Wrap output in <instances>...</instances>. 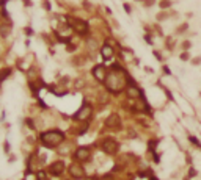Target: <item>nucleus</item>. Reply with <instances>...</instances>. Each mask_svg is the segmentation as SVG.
<instances>
[{"instance_id": "f257e3e1", "label": "nucleus", "mask_w": 201, "mask_h": 180, "mask_svg": "<svg viewBox=\"0 0 201 180\" xmlns=\"http://www.w3.org/2000/svg\"><path fill=\"white\" fill-rule=\"evenodd\" d=\"M134 80L129 77L127 71L123 67L121 63L115 61L109 66V72H107V77H105V82H104V86L109 92L112 94H119V92H124L127 89V86L132 83Z\"/></svg>"}, {"instance_id": "f03ea898", "label": "nucleus", "mask_w": 201, "mask_h": 180, "mask_svg": "<svg viewBox=\"0 0 201 180\" xmlns=\"http://www.w3.org/2000/svg\"><path fill=\"white\" fill-rule=\"evenodd\" d=\"M65 22L71 27V30H74L75 33H77L79 36H82V38L88 36L90 32H91L90 24H88L85 19L77 17V16H74V14H66V16H65Z\"/></svg>"}, {"instance_id": "7ed1b4c3", "label": "nucleus", "mask_w": 201, "mask_h": 180, "mask_svg": "<svg viewBox=\"0 0 201 180\" xmlns=\"http://www.w3.org/2000/svg\"><path fill=\"white\" fill-rule=\"evenodd\" d=\"M41 143L46 147H57L58 144H61L65 141V133L61 130H47L41 133Z\"/></svg>"}, {"instance_id": "20e7f679", "label": "nucleus", "mask_w": 201, "mask_h": 180, "mask_svg": "<svg viewBox=\"0 0 201 180\" xmlns=\"http://www.w3.org/2000/svg\"><path fill=\"white\" fill-rule=\"evenodd\" d=\"M93 116V105L90 102H83L82 107L79 108L77 113H74L72 119H77V121H82V122H88Z\"/></svg>"}, {"instance_id": "39448f33", "label": "nucleus", "mask_w": 201, "mask_h": 180, "mask_svg": "<svg viewBox=\"0 0 201 180\" xmlns=\"http://www.w3.org/2000/svg\"><path fill=\"white\" fill-rule=\"evenodd\" d=\"M107 72H109V67L102 63H97L91 67V75L94 77V80L99 82V83H104L105 82V77H107Z\"/></svg>"}, {"instance_id": "423d86ee", "label": "nucleus", "mask_w": 201, "mask_h": 180, "mask_svg": "<svg viewBox=\"0 0 201 180\" xmlns=\"http://www.w3.org/2000/svg\"><path fill=\"white\" fill-rule=\"evenodd\" d=\"M100 149H102L107 155H115V153L118 152V149H119V144L113 138H105L102 141V144H100Z\"/></svg>"}, {"instance_id": "0eeeda50", "label": "nucleus", "mask_w": 201, "mask_h": 180, "mask_svg": "<svg viewBox=\"0 0 201 180\" xmlns=\"http://www.w3.org/2000/svg\"><path fill=\"white\" fill-rule=\"evenodd\" d=\"M124 92H126V96H127L129 99H132V100H141L143 99V91L135 85V82H132Z\"/></svg>"}, {"instance_id": "6e6552de", "label": "nucleus", "mask_w": 201, "mask_h": 180, "mask_svg": "<svg viewBox=\"0 0 201 180\" xmlns=\"http://www.w3.org/2000/svg\"><path fill=\"white\" fill-rule=\"evenodd\" d=\"M99 52H100V57H102L104 61H110L115 57V49H113V45L110 42H104L102 45H100Z\"/></svg>"}, {"instance_id": "1a4fd4ad", "label": "nucleus", "mask_w": 201, "mask_h": 180, "mask_svg": "<svg viewBox=\"0 0 201 180\" xmlns=\"http://www.w3.org/2000/svg\"><path fill=\"white\" fill-rule=\"evenodd\" d=\"M69 175H71V178H75V180L85 178V169L77 163H72V165H69Z\"/></svg>"}, {"instance_id": "9d476101", "label": "nucleus", "mask_w": 201, "mask_h": 180, "mask_svg": "<svg viewBox=\"0 0 201 180\" xmlns=\"http://www.w3.org/2000/svg\"><path fill=\"white\" fill-rule=\"evenodd\" d=\"M105 128H110V130H118V128L121 127V118L116 114V113H113V114H110L107 119H105Z\"/></svg>"}, {"instance_id": "9b49d317", "label": "nucleus", "mask_w": 201, "mask_h": 180, "mask_svg": "<svg viewBox=\"0 0 201 180\" xmlns=\"http://www.w3.org/2000/svg\"><path fill=\"white\" fill-rule=\"evenodd\" d=\"M74 157H75V160H77V161H80V163H85V161H88V160L91 158L90 149H88V147H79L77 150H75Z\"/></svg>"}, {"instance_id": "f8f14e48", "label": "nucleus", "mask_w": 201, "mask_h": 180, "mask_svg": "<svg viewBox=\"0 0 201 180\" xmlns=\"http://www.w3.org/2000/svg\"><path fill=\"white\" fill-rule=\"evenodd\" d=\"M63 171H65V163L63 161H54L49 166V172L52 175H61Z\"/></svg>"}, {"instance_id": "ddd939ff", "label": "nucleus", "mask_w": 201, "mask_h": 180, "mask_svg": "<svg viewBox=\"0 0 201 180\" xmlns=\"http://www.w3.org/2000/svg\"><path fill=\"white\" fill-rule=\"evenodd\" d=\"M189 28H190L189 22H187V20H184V22H181V24L176 25V28H174V35H176V36L187 35V33H189Z\"/></svg>"}, {"instance_id": "4468645a", "label": "nucleus", "mask_w": 201, "mask_h": 180, "mask_svg": "<svg viewBox=\"0 0 201 180\" xmlns=\"http://www.w3.org/2000/svg\"><path fill=\"white\" fill-rule=\"evenodd\" d=\"M163 39H165V41H163V45H165L167 50H173V49L176 47V44H178V41H176L173 36H165Z\"/></svg>"}, {"instance_id": "2eb2a0df", "label": "nucleus", "mask_w": 201, "mask_h": 180, "mask_svg": "<svg viewBox=\"0 0 201 180\" xmlns=\"http://www.w3.org/2000/svg\"><path fill=\"white\" fill-rule=\"evenodd\" d=\"M173 5H174L173 0H159V2H157L159 10H171Z\"/></svg>"}, {"instance_id": "dca6fc26", "label": "nucleus", "mask_w": 201, "mask_h": 180, "mask_svg": "<svg viewBox=\"0 0 201 180\" xmlns=\"http://www.w3.org/2000/svg\"><path fill=\"white\" fill-rule=\"evenodd\" d=\"M11 72H13V69H11L10 66H7V67H2V69H0V83H2L3 80H7L8 77L11 75Z\"/></svg>"}, {"instance_id": "f3484780", "label": "nucleus", "mask_w": 201, "mask_h": 180, "mask_svg": "<svg viewBox=\"0 0 201 180\" xmlns=\"http://www.w3.org/2000/svg\"><path fill=\"white\" fill-rule=\"evenodd\" d=\"M179 47H181V52H182V50H190L192 49V41L185 38V39H182L179 42Z\"/></svg>"}, {"instance_id": "a211bd4d", "label": "nucleus", "mask_w": 201, "mask_h": 180, "mask_svg": "<svg viewBox=\"0 0 201 180\" xmlns=\"http://www.w3.org/2000/svg\"><path fill=\"white\" fill-rule=\"evenodd\" d=\"M153 28H154V35H157L159 38H165V35H163V32H162V25H160L159 22H156V24L153 25Z\"/></svg>"}, {"instance_id": "6ab92c4d", "label": "nucleus", "mask_w": 201, "mask_h": 180, "mask_svg": "<svg viewBox=\"0 0 201 180\" xmlns=\"http://www.w3.org/2000/svg\"><path fill=\"white\" fill-rule=\"evenodd\" d=\"M179 60H181V61H190V60H192L190 50H182V52L179 54Z\"/></svg>"}, {"instance_id": "aec40b11", "label": "nucleus", "mask_w": 201, "mask_h": 180, "mask_svg": "<svg viewBox=\"0 0 201 180\" xmlns=\"http://www.w3.org/2000/svg\"><path fill=\"white\" fill-rule=\"evenodd\" d=\"M157 2H159V0H145V2L141 3V6L146 8V10H149V8H153L154 5H157Z\"/></svg>"}, {"instance_id": "412c9836", "label": "nucleus", "mask_w": 201, "mask_h": 180, "mask_svg": "<svg viewBox=\"0 0 201 180\" xmlns=\"http://www.w3.org/2000/svg\"><path fill=\"white\" fill-rule=\"evenodd\" d=\"M41 6H42V10H46L47 13L52 11V3H50V0H41Z\"/></svg>"}, {"instance_id": "4be33fe9", "label": "nucleus", "mask_w": 201, "mask_h": 180, "mask_svg": "<svg viewBox=\"0 0 201 180\" xmlns=\"http://www.w3.org/2000/svg\"><path fill=\"white\" fill-rule=\"evenodd\" d=\"M153 36H154V35H149V33H145V35H143V39H145V42H146L148 45H154Z\"/></svg>"}, {"instance_id": "5701e85b", "label": "nucleus", "mask_w": 201, "mask_h": 180, "mask_svg": "<svg viewBox=\"0 0 201 180\" xmlns=\"http://www.w3.org/2000/svg\"><path fill=\"white\" fill-rule=\"evenodd\" d=\"M24 35L27 38H32V36H35V30L32 27H24Z\"/></svg>"}, {"instance_id": "b1692460", "label": "nucleus", "mask_w": 201, "mask_h": 180, "mask_svg": "<svg viewBox=\"0 0 201 180\" xmlns=\"http://www.w3.org/2000/svg\"><path fill=\"white\" fill-rule=\"evenodd\" d=\"M123 8H124L126 14H129V16H131V14H132V11H134V10H132V5H131L129 2H124V3H123Z\"/></svg>"}, {"instance_id": "393cba45", "label": "nucleus", "mask_w": 201, "mask_h": 180, "mask_svg": "<svg viewBox=\"0 0 201 180\" xmlns=\"http://www.w3.org/2000/svg\"><path fill=\"white\" fill-rule=\"evenodd\" d=\"M75 50H77V44L75 42H71V44L66 45V52L68 54H72V52H75Z\"/></svg>"}, {"instance_id": "a878e982", "label": "nucleus", "mask_w": 201, "mask_h": 180, "mask_svg": "<svg viewBox=\"0 0 201 180\" xmlns=\"http://www.w3.org/2000/svg\"><path fill=\"white\" fill-rule=\"evenodd\" d=\"M153 57L157 60V61H163V57H162V52L160 50H157V49H154L153 50Z\"/></svg>"}, {"instance_id": "bb28decb", "label": "nucleus", "mask_w": 201, "mask_h": 180, "mask_svg": "<svg viewBox=\"0 0 201 180\" xmlns=\"http://www.w3.org/2000/svg\"><path fill=\"white\" fill-rule=\"evenodd\" d=\"M190 63H192L193 66H201V55H198V57L192 58V60H190Z\"/></svg>"}, {"instance_id": "cd10ccee", "label": "nucleus", "mask_w": 201, "mask_h": 180, "mask_svg": "<svg viewBox=\"0 0 201 180\" xmlns=\"http://www.w3.org/2000/svg\"><path fill=\"white\" fill-rule=\"evenodd\" d=\"M36 180H49V178H47V175H46V172H42V171H39V172L36 174Z\"/></svg>"}, {"instance_id": "c85d7f7f", "label": "nucleus", "mask_w": 201, "mask_h": 180, "mask_svg": "<svg viewBox=\"0 0 201 180\" xmlns=\"http://www.w3.org/2000/svg\"><path fill=\"white\" fill-rule=\"evenodd\" d=\"M162 69H163V74H165V75H171V71L168 69V66H167V64H163V66H162Z\"/></svg>"}, {"instance_id": "c756f323", "label": "nucleus", "mask_w": 201, "mask_h": 180, "mask_svg": "<svg viewBox=\"0 0 201 180\" xmlns=\"http://www.w3.org/2000/svg\"><path fill=\"white\" fill-rule=\"evenodd\" d=\"M100 180H115V178H113V175H112V174H105V175H104L102 178H100Z\"/></svg>"}, {"instance_id": "7c9ffc66", "label": "nucleus", "mask_w": 201, "mask_h": 180, "mask_svg": "<svg viewBox=\"0 0 201 180\" xmlns=\"http://www.w3.org/2000/svg\"><path fill=\"white\" fill-rule=\"evenodd\" d=\"M22 2H24L25 6H33V2H32V0H22Z\"/></svg>"}, {"instance_id": "2f4dec72", "label": "nucleus", "mask_w": 201, "mask_h": 180, "mask_svg": "<svg viewBox=\"0 0 201 180\" xmlns=\"http://www.w3.org/2000/svg\"><path fill=\"white\" fill-rule=\"evenodd\" d=\"M190 141H192L193 144H196V146H199V147H201V144L198 143V139H196V138H193V136H190Z\"/></svg>"}, {"instance_id": "473e14b6", "label": "nucleus", "mask_w": 201, "mask_h": 180, "mask_svg": "<svg viewBox=\"0 0 201 180\" xmlns=\"http://www.w3.org/2000/svg\"><path fill=\"white\" fill-rule=\"evenodd\" d=\"M105 13H109V14H110V16H112V14H113V13H112V10H110V8H109V6H105Z\"/></svg>"}, {"instance_id": "72a5a7b5", "label": "nucleus", "mask_w": 201, "mask_h": 180, "mask_svg": "<svg viewBox=\"0 0 201 180\" xmlns=\"http://www.w3.org/2000/svg\"><path fill=\"white\" fill-rule=\"evenodd\" d=\"M10 150V144L8 143H5V152H8Z\"/></svg>"}, {"instance_id": "f704fd0d", "label": "nucleus", "mask_w": 201, "mask_h": 180, "mask_svg": "<svg viewBox=\"0 0 201 180\" xmlns=\"http://www.w3.org/2000/svg\"><path fill=\"white\" fill-rule=\"evenodd\" d=\"M87 180H97V177H96V175H94V177H88Z\"/></svg>"}, {"instance_id": "c9c22d12", "label": "nucleus", "mask_w": 201, "mask_h": 180, "mask_svg": "<svg viewBox=\"0 0 201 180\" xmlns=\"http://www.w3.org/2000/svg\"><path fill=\"white\" fill-rule=\"evenodd\" d=\"M134 2H137V3H143L145 0H134Z\"/></svg>"}, {"instance_id": "e433bc0d", "label": "nucleus", "mask_w": 201, "mask_h": 180, "mask_svg": "<svg viewBox=\"0 0 201 180\" xmlns=\"http://www.w3.org/2000/svg\"><path fill=\"white\" fill-rule=\"evenodd\" d=\"M149 178H151V180H157V178H156V177H149Z\"/></svg>"}, {"instance_id": "4c0bfd02", "label": "nucleus", "mask_w": 201, "mask_h": 180, "mask_svg": "<svg viewBox=\"0 0 201 180\" xmlns=\"http://www.w3.org/2000/svg\"><path fill=\"white\" fill-rule=\"evenodd\" d=\"M63 180H69V178H63Z\"/></svg>"}]
</instances>
